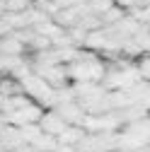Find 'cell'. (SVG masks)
I'll return each instance as SVG.
<instances>
[{
  "label": "cell",
  "instance_id": "8992f818",
  "mask_svg": "<svg viewBox=\"0 0 150 152\" xmlns=\"http://www.w3.org/2000/svg\"><path fill=\"white\" fill-rule=\"evenodd\" d=\"M124 17H126V12L121 10V7H116V5H111L102 17H99V22H102V27H114L116 22H121L124 20Z\"/></svg>",
  "mask_w": 150,
  "mask_h": 152
},
{
  "label": "cell",
  "instance_id": "6da1fadb",
  "mask_svg": "<svg viewBox=\"0 0 150 152\" xmlns=\"http://www.w3.org/2000/svg\"><path fill=\"white\" fill-rule=\"evenodd\" d=\"M36 126H39V130L44 133V135H51V138H58L61 133L68 128V126L61 121V116H58L56 111H44Z\"/></svg>",
  "mask_w": 150,
  "mask_h": 152
},
{
  "label": "cell",
  "instance_id": "52a82bcc",
  "mask_svg": "<svg viewBox=\"0 0 150 152\" xmlns=\"http://www.w3.org/2000/svg\"><path fill=\"white\" fill-rule=\"evenodd\" d=\"M32 147H34L36 152H53L56 147H58V142H56V138H51V135H44V133H41V135L34 140V145H32Z\"/></svg>",
  "mask_w": 150,
  "mask_h": 152
},
{
  "label": "cell",
  "instance_id": "9c48e42d",
  "mask_svg": "<svg viewBox=\"0 0 150 152\" xmlns=\"http://www.w3.org/2000/svg\"><path fill=\"white\" fill-rule=\"evenodd\" d=\"M3 7L5 12H24L32 7V3L29 0H3Z\"/></svg>",
  "mask_w": 150,
  "mask_h": 152
},
{
  "label": "cell",
  "instance_id": "7a4b0ae2",
  "mask_svg": "<svg viewBox=\"0 0 150 152\" xmlns=\"http://www.w3.org/2000/svg\"><path fill=\"white\" fill-rule=\"evenodd\" d=\"M51 111H56L61 116V121L65 123V126H80L82 121H85V111L80 109V104L78 102H70V104H58L56 109H51Z\"/></svg>",
  "mask_w": 150,
  "mask_h": 152
},
{
  "label": "cell",
  "instance_id": "3957f363",
  "mask_svg": "<svg viewBox=\"0 0 150 152\" xmlns=\"http://www.w3.org/2000/svg\"><path fill=\"white\" fill-rule=\"evenodd\" d=\"M82 46L90 51V53H102L104 51V46H107V29L102 27V29H95V31H87L85 34V41H82Z\"/></svg>",
  "mask_w": 150,
  "mask_h": 152
},
{
  "label": "cell",
  "instance_id": "5b68a950",
  "mask_svg": "<svg viewBox=\"0 0 150 152\" xmlns=\"http://www.w3.org/2000/svg\"><path fill=\"white\" fill-rule=\"evenodd\" d=\"M24 53V46L15 39V36H5V39H0V56H12V58H20Z\"/></svg>",
  "mask_w": 150,
  "mask_h": 152
},
{
  "label": "cell",
  "instance_id": "277c9868",
  "mask_svg": "<svg viewBox=\"0 0 150 152\" xmlns=\"http://www.w3.org/2000/svg\"><path fill=\"white\" fill-rule=\"evenodd\" d=\"M82 138H85V130H82L80 126H68L61 135L56 138V142L63 145V147H78V145L82 142Z\"/></svg>",
  "mask_w": 150,
  "mask_h": 152
},
{
  "label": "cell",
  "instance_id": "ba28073f",
  "mask_svg": "<svg viewBox=\"0 0 150 152\" xmlns=\"http://www.w3.org/2000/svg\"><path fill=\"white\" fill-rule=\"evenodd\" d=\"M111 5H114V0H90L87 3V12L95 15V17H102Z\"/></svg>",
  "mask_w": 150,
  "mask_h": 152
},
{
  "label": "cell",
  "instance_id": "8fae6325",
  "mask_svg": "<svg viewBox=\"0 0 150 152\" xmlns=\"http://www.w3.org/2000/svg\"><path fill=\"white\" fill-rule=\"evenodd\" d=\"M29 3H34V0H29Z\"/></svg>",
  "mask_w": 150,
  "mask_h": 152
},
{
  "label": "cell",
  "instance_id": "30bf717a",
  "mask_svg": "<svg viewBox=\"0 0 150 152\" xmlns=\"http://www.w3.org/2000/svg\"><path fill=\"white\" fill-rule=\"evenodd\" d=\"M10 34H12V29H10L3 20H0V39H5V36H10Z\"/></svg>",
  "mask_w": 150,
  "mask_h": 152
}]
</instances>
